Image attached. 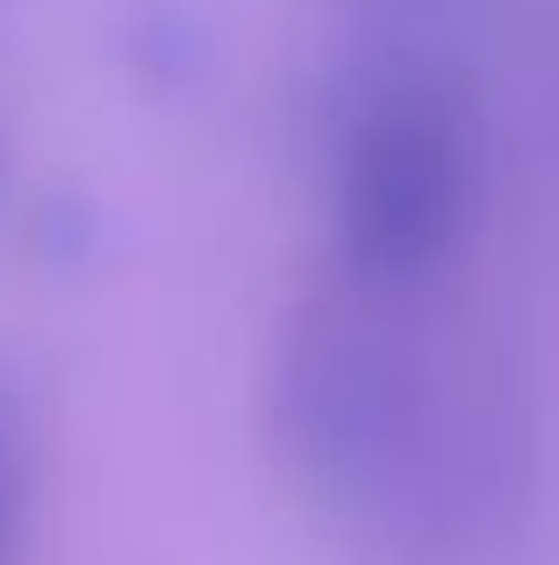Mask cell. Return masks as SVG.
I'll list each match as a JSON object with an SVG mask.
<instances>
[{
    "instance_id": "6da1fadb",
    "label": "cell",
    "mask_w": 559,
    "mask_h": 565,
    "mask_svg": "<svg viewBox=\"0 0 559 565\" xmlns=\"http://www.w3.org/2000/svg\"><path fill=\"white\" fill-rule=\"evenodd\" d=\"M345 250L366 273H423L466 207V151L437 100L388 94L345 143Z\"/></svg>"
},
{
    "instance_id": "7a4b0ae2",
    "label": "cell",
    "mask_w": 559,
    "mask_h": 565,
    "mask_svg": "<svg viewBox=\"0 0 559 565\" xmlns=\"http://www.w3.org/2000/svg\"><path fill=\"white\" fill-rule=\"evenodd\" d=\"M0 501H8V480H0Z\"/></svg>"
}]
</instances>
